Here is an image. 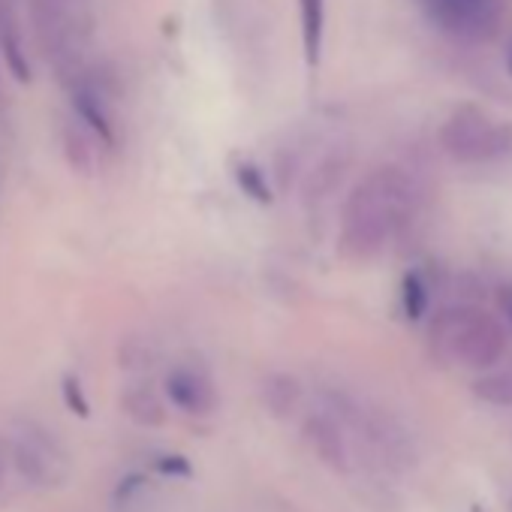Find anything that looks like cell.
I'll return each mask as SVG.
<instances>
[{
    "label": "cell",
    "instance_id": "cell-1",
    "mask_svg": "<svg viewBox=\"0 0 512 512\" xmlns=\"http://www.w3.org/2000/svg\"><path fill=\"white\" fill-rule=\"evenodd\" d=\"M407 184L395 169H383L368 175L344 208V229H341V247L344 253L371 256L383 247L386 235L401 223L407 208Z\"/></svg>",
    "mask_w": 512,
    "mask_h": 512
},
{
    "label": "cell",
    "instance_id": "cell-2",
    "mask_svg": "<svg viewBox=\"0 0 512 512\" xmlns=\"http://www.w3.org/2000/svg\"><path fill=\"white\" fill-rule=\"evenodd\" d=\"M434 347L464 368H488L503 353V332L485 314L452 311L434 323Z\"/></svg>",
    "mask_w": 512,
    "mask_h": 512
},
{
    "label": "cell",
    "instance_id": "cell-3",
    "mask_svg": "<svg viewBox=\"0 0 512 512\" xmlns=\"http://www.w3.org/2000/svg\"><path fill=\"white\" fill-rule=\"evenodd\" d=\"M13 464L25 482L43 491H55L70 479V455L64 443L34 419L19 422L13 434Z\"/></svg>",
    "mask_w": 512,
    "mask_h": 512
},
{
    "label": "cell",
    "instance_id": "cell-4",
    "mask_svg": "<svg viewBox=\"0 0 512 512\" xmlns=\"http://www.w3.org/2000/svg\"><path fill=\"white\" fill-rule=\"evenodd\" d=\"M302 434L329 470H335L338 476L353 473V449L347 440V428L329 410L308 413L302 422Z\"/></svg>",
    "mask_w": 512,
    "mask_h": 512
},
{
    "label": "cell",
    "instance_id": "cell-5",
    "mask_svg": "<svg viewBox=\"0 0 512 512\" xmlns=\"http://www.w3.org/2000/svg\"><path fill=\"white\" fill-rule=\"evenodd\" d=\"M166 398L187 416H208L217 407V389L205 368L199 365H175L166 374Z\"/></svg>",
    "mask_w": 512,
    "mask_h": 512
},
{
    "label": "cell",
    "instance_id": "cell-6",
    "mask_svg": "<svg viewBox=\"0 0 512 512\" xmlns=\"http://www.w3.org/2000/svg\"><path fill=\"white\" fill-rule=\"evenodd\" d=\"M67 91H70L76 118L94 133V139H100L106 148H115L118 130H115V118H112V100L106 94H100L94 85H88L85 79H76L73 85H67Z\"/></svg>",
    "mask_w": 512,
    "mask_h": 512
},
{
    "label": "cell",
    "instance_id": "cell-7",
    "mask_svg": "<svg viewBox=\"0 0 512 512\" xmlns=\"http://www.w3.org/2000/svg\"><path fill=\"white\" fill-rule=\"evenodd\" d=\"M488 0H425V7L434 13V19L449 28V31H464V34H479L488 31L491 13H488Z\"/></svg>",
    "mask_w": 512,
    "mask_h": 512
},
{
    "label": "cell",
    "instance_id": "cell-8",
    "mask_svg": "<svg viewBox=\"0 0 512 512\" xmlns=\"http://www.w3.org/2000/svg\"><path fill=\"white\" fill-rule=\"evenodd\" d=\"M494 133H497V127L488 121H479V112H467V124L452 118L446 124L443 139H446V151L458 154L461 148H470L464 157H479L482 151L494 154Z\"/></svg>",
    "mask_w": 512,
    "mask_h": 512
},
{
    "label": "cell",
    "instance_id": "cell-9",
    "mask_svg": "<svg viewBox=\"0 0 512 512\" xmlns=\"http://www.w3.org/2000/svg\"><path fill=\"white\" fill-rule=\"evenodd\" d=\"M263 404L275 419H293L302 407L305 389L299 383V377L287 374V371H272L266 374L263 386H260Z\"/></svg>",
    "mask_w": 512,
    "mask_h": 512
},
{
    "label": "cell",
    "instance_id": "cell-10",
    "mask_svg": "<svg viewBox=\"0 0 512 512\" xmlns=\"http://www.w3.org/2000/svg\"><path fill=\"white\" fill-rule=\"evenodd\" d=\"M61 145H64V157H67V166L76 172V175H91L94 166H97V151H94V133L79 121H64L61 127Z\"/></svg>",
    "mask_w": 512,
    "mask_h": 512
},
{
    "label": "cell",
    "instance_id": "cell-11",
    "mask_svg": "<svg viewBox=\"0 0 512 512\" xmlns=\"http://www.w3.org/2000/svg\"><path fill=\"white\" fill-rule=\"evenodd\" d=\"M124 413L142 428H160L166 422V404L148 383H133L121 392Z\"/></svg>",
    "mask_w": 512,
    "mask_h": 512
},
{
    "label": "cell",
    "instance_id": "cell-12",
    "mask_svg": "<svg viewBox=\"0 0 512 512\" xmlns=\"http://www.w3.org/2000/svg\"><path fill=\"white\" fill-rule=\"evenodd\" d=\"M0 55H4L7 70L19 79V82H31V61H28V46H25V34L19 28L16 13L0 19Z\"/></svg>",
    "mask_w": 512,
    "mask_h": 512
},
{
    "label": "cell",
    "instance_id": "cell-13",
    "mask_svg": "<svg viewBox=\"0 0 512 512\" xmlns=\"http://www.w3.org/2000/svg\"><path fill=\"white\" fill-rule=\"evenodd\" d=\"M299 13H302L305 58L311 67H317L323 58V37H326V0H299Z\"/></svg>",
    "mask_w": 512,
    "mask_h": 512
},
{
    "label": "cell",
    "instance_id": "cell-14",
    "mask_svg": "<svg viewBox=\"0 0 512 512\" xmlns=\"http://www.w3.org/2000/svg\"><path fill=\"white\" fill-rule=\"evenodd\" d=\"M235 181L241 187L244 196H250L253 202H260V205H272V184L266 178V172L256 166L253 160H241L235 163Z\"/></svg>",
    "mask_w": 512,
    "mask_h": 512
},
{
    "label": "cell",
    "instance_id": "cell-15",
    "mask_svg": "<svg viewBox=\"0 0 512 512\" xmlns=\"http://www.w3.org/2000/svg\"><path fill=\"white\" fill-rule=\"evenodd\" d=\"M154 359H157V353H154L151 341H145V338H127V341H121V347H118V362H121V368H127V371L151 368Z\"/></svg>",
    "mask_w": 512,
    "mask_h": 512
},
{
    "label": "cell",
    "instance_id": "cell-16",
    "mask_svg": "<svg viewBox=\"0 0 512 512\" xmlns=\"http://www.w3.org/2000/svg\"><path fill=\"white\" fill-rule=\"evenodd\" d=\"M473 392L488 404L506 407V404H512V374H491V377L479 380L473 386Z\"/></svg>",
    "mask_w": 512,
    "mask_h": 512
},
{
    "label": "cell",
    "instance_id": "cell-17",
    "mask_svg": "<svg viewBox=\"0 0 512 512\" xmlns=\"http://www.w3.org/2000/svg\"><path fill=\"white\" fill-rule=\"evenodd\" d=\"M401 305H404V314L410 320H419L428 308V290H425V281L419 275H407L404 278V287H401Z\"/></svg>",
    "mask_w": 512,
    "mask_h": 512
},
{
    "label": "cell",
    "instance_id": "cell-18",
    "mask_svg": "<svg viewBox=\"0 0 512 512\" xmlns=\"http://www.w3.org/2000/svg\"><path fill=\"white\" fill-rule=\"evenodd\" d=\"M61 392H64V401H67L70 413H76V416H82V419H88V416H91V404H88V395H85V389H82V380H79V377L67 374V377H64V383H61Z\"/></svg>",
    "mask_w": 512,
    "mask_h": 512
},
{
    "label": "cell",
    "instance_id": "cell-19",
    "mask_svg": "<svg viewBox=\"0 0 512 512\" xmlns=\"http://www.w3.org/2000/svg\"><path fill=\"white\" fill-rule=\"evenodd\" d=\"M157 467H160L163 473H178V476H190V464H187L184 458H160V461H157Z\"/></svg>",
    "mask_w": 512,
    "mask_h": 512
},
{
    "label": "cell",
    "instance_id": "cell-20",
    "mask_svg": "<svg viewBox=\"0 0 512 512\" xmlns=\"http://www.w3.org/2000/svg\"><path fill=\"white\" fill-rule=\"evenodd\" d=\"M0 485H4V455H0Z\"/></svg>",
    "mask_w": 512,
    "mask_h": 512
},
{
    "label": "cell",
    "instance_id": "cell-21",
    "mask_svg": "<svg viewBox=\"0 0 512 512\" xmlns=\"http://www.w3.org/2000/svg\"><path fill=\"white\" fill-rule=\"evenodd\" d=\"M506 308H509V317H512V293H509V299H506Z\"/></svg>",
    "mask_w": 512,
    "mask_h": 512
},
{
    "label": "cell",
    "instance_id": "cell-22",
    "mask_svg": "<svg viewBox=\"0 0 512 512\" xmlns=\"http://www.w3.org/2000/svg\"><path fill=\"white\" fill-rule=\"evenodd\" d=\"M509 512H512V494H509Z\"/></svg>",
    "mask_w": 512,
    "mask_h": 512
}]
</instances>
